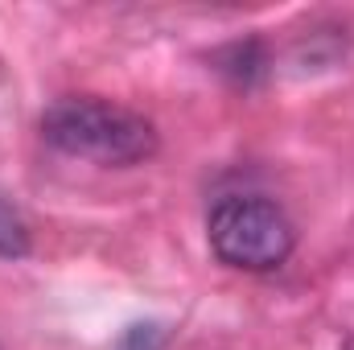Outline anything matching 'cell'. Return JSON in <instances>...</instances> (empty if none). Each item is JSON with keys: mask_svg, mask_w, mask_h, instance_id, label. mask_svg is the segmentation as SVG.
Segmentation results:
<instances>
[{"mask_svg": "<svg viewBox=\"0 0 354 350\" xmlns=\"http://www.w3.org/2000/svg\"><path fill=\"white\" fill-rule=\"evenodd\" d=\"M41 140L66 157H79L91 165L128 169L149 157H157L161 140L153 120L140 111L103 99V95H62L41 111Z\"/></svg>", "mask_w": 354, "mask_h": 350, "instance_id": "obj_1", "label": "cell"}, {"mask_svg": "<svg viewBox=\"0 0 354 350\" xmlns=\"http://www.w3.org/2000/svg\"><path fill=\"white\" fill-rule=\"evenodd\" d=\"M210 252L239 272H272L292 256L297 227L280 202L260 194H231L210 210Z\"/></svg>", "mask_w": 354, "mask_h": 350, "instance_id": "obj_2", "label": "cell"}, {"mask_svg": "<svg viewBox=\"0 0 354 350\" xmlns=\"http://www.w3.org/2000/svg\"><path fill=\"white\" fill-rule=\"evenodd\" d=\"M21 256H29V223L0 194V260H21Z\"/></svg>", "mask_w": 354, "mask_h": 350, "instance_id": "obj_3", "label": "cell"}, {"mask_svg": "<svg viewBox=\"0 0 354 350\" xmlns=\"http://www.w3.org/2000/svg\"><path fill=\"white\" fill-rule=\"evenodd\" d=\"M165 342V334H161V326H132L124 338H120V350H161Z\"/></svg>", "mask_w": 354, "mask_h": 350, "instance_id": "obj_4", "label": "cell"}]
</instances>
